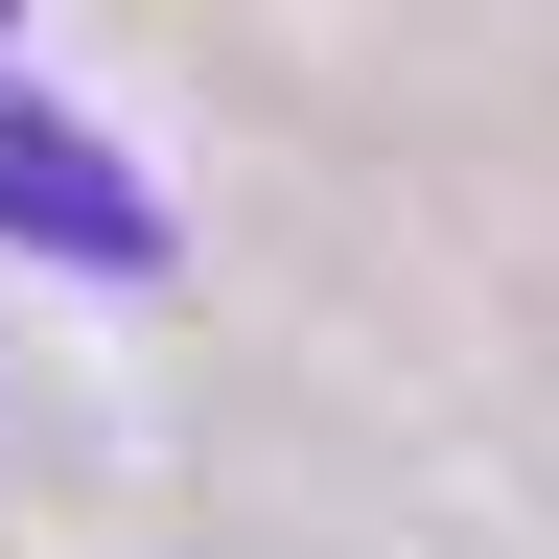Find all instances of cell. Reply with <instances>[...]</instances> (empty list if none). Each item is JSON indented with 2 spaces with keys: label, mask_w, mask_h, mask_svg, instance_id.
Instances as JSON below:
<instances>
[{
  "label": "cell",
  "mask_w": 559,
  "mask_h": 559,
  "mask_svg": "<svg viewBox=\"0 0 559 559\" xmlns=\"http://www.w3.org/2000/svg\"><path fill=\"white\" fill-rule=\"evenodd\" d=\"M0 234L70 257V280H164V187H140L94 117H0Z\"/></svg>",
  "instance_id": "cell-1"
},
{
  "label": "cell",
  "mask_w": 559,
  "mask_h": 559,
  "mask_svg": "<svg viewBox=\"0 0 559 559\" xmlns=\"http://www.w3.org/2000/svg\"><path fill=\"white\" fill-rule=\"evenodd\" d=\"M0 24H24V0H0Z\"/></svg>",
  "instance_id": "cell-2"
}]
</instances>
